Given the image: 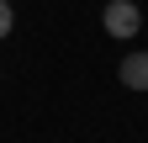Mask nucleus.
<instances>
[{
	"mask_svg": "<svg viewBox=\"0 0 148 143\" xmlns=\"http://www.w3.org/2000/svg\"><path fill=\"white\" fill-rule=\"evenodd\" d=\"M11 27H16V16H11V0H0V37H5Z\"/></svg>",
	"mask_w": 148,
	"mask_h": 143,
	"instance_id": "3",
	"label": "nucleus"
},
{
	"mask_svg": "<svg viewBox=\"0 0 148 143\" xmlns=\"http://www.w3.org/2000/svg\"><path fill=\"white\" fill-rule=\"evenodd\" d=\"M122 85H127V90H148V53L143 48L122 58Z\"/></svg>",
	"mask_w": 148,
	"mask_h": 143,
	"instance_id": "2",
	"label": "nucleus"
},
{
	"mask_svg": "<svg viewBox=\"0 0 148 143\" xmlns=\"http://www.w3.org/2000/svg\"><path fill=\"white\" fill-rule=\"evenodd\" d=\"M101 27L111 32V37H138V27H143V11L132 6V0H111V6L101 11Z\"/></svg>",
	"mask_w": 148,
	"mask_h": 143,
	"instance_id": "1",
	"label": "nucleus"
}]
</instances>
